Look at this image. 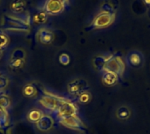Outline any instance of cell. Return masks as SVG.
Masks as SVG:
<instances>
[{
	"instance_id": "12",
	"label": "cell",
	"mask_w": 150,
	"mask_h": 134,
	"mask_svg": "<svg viewBox=\"0 0 150 134\" xmlns=\"http://www.w3.org/2000/svg\"><path fill=\"white\" fill-rule=\"evenodd\" d=\"M25 0H12L10 4V11L13 15H20L26 12Z\"/></svg>"
},
{
	"instance_id": "14",
	"label": "cell",
	"mask_w": 150,
	"mask_h": 134,
	"mask_svg": "<svg viewBox=\"0 0 150 134\" xmlns=\"http://www.w3.org/2000/svg\"><path fill=\"white\" fill-rule=\"evenodd\" d=\"M48 14L45 12L43 10L38 9V11L35 12L31 18V22H33L36 25H42L48 20Z\"/></svg>"
},
{
	"instance_id": "25",
	"label": "cell",
	"mask_w": 150,
	"mask_h": 134,
	"mask_svg": "<svg viewBox=\"0 0 150 134\" xmlns=\"http://www.w3.org/2000/svg\"><path fill=\"white\" fill-rule=\"evenodd\" d=\"M114 10H115V8H114V6L111 3H105L101 7V11H104V12L115 13L114 12Z\"/></svg>"
},
{
	"instance_id": "11",
	"label": "cell",
	"mask_w": 150,
	"mask_h": 134,
	"mask_svg": "<svg viewBox=\"0 0 150 134\" xmlns=\"http://www.w3.org/2000/svg\"><path fill=\"white\" fill-rule=\"evenodd\" d=\"M36 127L40 132H48L54 125V118L49 115H43L41 118L35 124Z\"/></svg>"
},
{
	"instance_id": "28",
	"label": "cell",
	"mask_w": 150,
	"mask_h": 134,
	"mask_svg": "<svg viewBox=\"0 0 150 134\" xmlns=\"http://www.w3.org/2000/svg\"><path fill=\"white\" fill-rule=\"evenodd\" d=\"M3 54H4V51H3L2 49H0V59H1L2 56H3Z\"/></svg>"
},
{
	"instance_id": "17",
	"label": "cell",
	"mask_w": 150,
	"mask_h": 134,
	"mask_svg": "<svg viewBox=\"0 0 150 134\" xmlns=\"http://www.w3.org/2000/svg\"><path fill=\"white\" fill-rule=\"evenodd\" d=\"M43 112L41 110L39 109H32L28 113H27V120L31 123H34L36 124L43 116Z\"/></svg>"
},
{
	"instance_id": "7",
	"label": "cell",
	"mask_w": 150,
	"mask_h": 134,
	"mask_svg": "<svg viewBox=\"0 0 150 134\" xmlns=\"http://www.w3.org/2000/svg\"><path fill=\"white\" fill-rule=\"evenodd\" d=\"M26 60V53L25 51L21 48L18 47L14 49L10 56L9 59V67L11 69H19L24 67Z\"/></svg>"
},
{
	"instance_id": "3",
	"label": "cell",
	"mask_w": 150,
	"mask_h": 134,
	"mask_svg": "<svg viewBox=\"0 0 150 134\" xmlns=\"http://www.w3.org/2000/svg\"><path fill=\"white\" fill-rule=\"evenodd\" d=\"M115 13H108L100 11L92 20L91 25L86 28V31H91V30H97V29H102L108 27L111 25L113 21L115 20Z\"/></svg>"
},
{
	"instance_id": "26",
	"label": "cell",
	"mask_w": 150,
	"mask_h": 134,
	"mask_svg": "<svg viewBox=\"0 0 150 134\" xmlns=\"http://www.w3.org/2000/svg\"><path fill=\"white\" fill-rule=\"evenodd\" d=\"M9 84V79L4 75H0V91L4 90Z\"/></svg>"
},
{
	"instance_id": "9",
	"label": "cell",
	"mask_w": 150,
	"mask_h": 134,
	"mask_svg": "<svg viewBox=\"0 0 150 134\" xmlns=\"http://www.w3.org/2000/svg\"><path fill=\"white\" fill-rule=\"evenodd\" d=\"M35 38L40 44L50 45L51 43L54 42L55 34L51 28L47 26H40L35 34Z\"/></svg>"
},
{
	"instance_id": "8",
	"label": "cell",
	"mask_w": 150,
	"mask_h": 134,
	"mask_svg": "<svg viewBox=\"0 0 150 134\" xmlns=\"http://www.w3.org/2000/svg\"><path fill=\"white\" fill-rule=\"evenodd\" d=\"M58 122L62 126H63L67 128L72 129V130H76V131H79V132H83L85 130L84 124L83 123V121L77 115L69 116L67 118H61L58 120Z\"/></svg>"
},
{
	"instance_id": "6",
	"label": "cell",
	"mask_w": 150,
	"mask_h": 134,
	"mask_svg": "<svg viewBox=\"0 0 150 134\" xmlns=\"http://www.w3.org/2000/svg\"><path fill=\"white\" fill-rule=\"evenodd\" d=\"M62 99L63 97H60L55 95L47 93L46 95H42L38 102L45 110L54 113L59 108Z\"/></svg>"
},
{
	"instance_id": "16",
	"label": "cell",
	"mask_w": 150,
	"mask_h": 134,
	"mask_svg": "<svg viewBox=\"0 0 150 134\" xmlns=\"http://www.w3.org/2000/svg\"><path fill=\"white\" fill-rule=\"evenodd\" d=\"M106 60H107V58L105 57L104 55H97L92 61L94 68L100 72H104Z\"/></svg>"
},
{
	"instance_id": "23",
	"label": "cell",
	"mask_w": 150,
	"mask_h": 134,
	"mask_svg": "<svg viewBox=\"0 0 150 134\" xmlns=\"http://www.w3.org/2000/svg\"><path fill=\"white\" fill-rule=\"evenodd\" d=\"M9 36L4 30H0V49H4L9 44Z\"/></svg>"
},
{
	"instance_id": "13",
	"label": "cell",
	"mask_w": 150,
	"mask_h": 134,
	"mask_svg": "<svg viewBox=\"0 0 150 134\" xmlns=\"http://www.w3.org/2000/svg\"><path fill=\"white\" fill-rule=\"evenodd\" d=\"M127 61L130 66H132L134 68H138L143 62V56L140 52L133 51L128 54V55L127 57Z\"/></svg>"
},
{
	"instance_id": "10",
	"label": "cell",
	"mask_w": 150,
	"mask_h": 134,
	"mask_svg": "<svg viewBox=\"0 0 150 134\" xmlns=\"http://www.w3.org/2000/svg\"><path fill=\"white\" fill-rule=\"evenodd\" d=\"M88 89L89 85L87 82L83 79H75L68 84V91L74 97H77L81 93L87 91Z\"/></svg>"
},
{
	"instance_id": "19",
	"label": "cell",
	"mask_w": 150,
	"mask_h": 134,
	"mask_svg": "<svg viewBox=\"0 0 150 134\" xmlns=\"http://www.w3.org/2000/svg\"><path fill=\"white\" fill-rule=\"evenodd\" d=\"M116 116L117 118L120 119V120H122V121H125V120H127L130 116H131V111L128 108L125 107V106H122L120 108H119L117 110V112H116Z\"/></svg>"
},
{
	"instance_id": "15",
	"label": "cell",
	"mask_w": 150,
	"mask_h": 134,
	"mask_svg": "<svg viewBox=\"0 0 150 134\" xmlns=\"http://www.w3.org/2000/svg\"><path fill=\"white\" fill-rule=\"evenodd\" d=\"M102 82L107 86H113L119 82V76L113 73L104 71L102 72Z\"/></svg>"
},
{
	"instance_id": "5",
	"label": "cell",
	"mask_w": 150,
	"mask_h": 134,
	"mask_svg": "<svg viewBox=\"0 0 150 134\" xmlns=\"http://www.w3.org/2000/svg\"><path fill=\"white\" fill-rule=\"evenodd\" d=\"M107 72L113 73L117 75L119 77L122 76L125 71V64L120 56L118 55H111L107 58L106 63L105 66V70Z\"/></svg>"
},
{
	"instance_id": "4",
	"label": "cell",
	"mask_w": 150,
	"mask_h": 134,
	"mask_svg": "<svg viewBox=\"0 0 150 134\" xmlns=\"http://www.w3.org/2000/svg\"><path fill=\"white\" fill-rule=\"evenodd\" d=\"M77 111H78L77 106L73 101L68 98H63L62 101L61 102L59 108L54 112V116L57 118V120H59L63 118L77 115Z\"/></svg>"
},
{
	"instance_id": "24",
	"label": "cell",
	"mask_w": 150,
	"mask_h": 134,
	"mask_svg": "<svg viewBox=\"0 0 150 134\" xmlns=\"http://www.w3.org/2000/svg\"><path fill=\"white\" fill-rule=\"evenodd\" d=\"M59 61L62 65L63 66H67L69 64L70 62V57L68 54H65V53H62L60 54L59 56Z\"/></svg>"
},
{
	"instance_id": "1",
	"label": "cell",
	"mask_w": 150,
	"mask_h": 134,
	"mask_svg": "<svg viewBox=\"0 0 150 134\" xmlns=\"http://www.w3.org/2000/svg\"><path fill=\"white\" fill-rule=\"evenodd\" d=\"M31 25V17L28 12L13 15V14H4L2 18L1 26L2 30L11 31V32H29Z\"/></svg>"
},
{
	"instance_id": "29",
	"label": "cell",
	"mask_w": 150,
	"mask_h": 134,
	"mask_svg": "<svg viewBox=\"0 0 150 134\" xmlns=\"http://www.w3.org/2000/svg\"><path fill=\"white\" fill-rule=\"evenodd\" d=\"M0 3H1V0H0Z\"/></svg>"
},
{
	"instance_id": "18",
	"label": "cell",
	"mask_w": 150,
	"mask_h": 134,
	"mask_svg": "<svg viewBox=\"0 0 150 134\" xmlns=\"http://www.w3.org/2000/svg\"><path fill=\"white\" fill-rule=\"evenodd\" d=\"M22 93L25 97H33L37 95V87L33 83H28L23 88Z\"/></svg>"
},
{
	"instance_id": "20",
	"label": "cell",
	"mask_w": 150,
	"mask_h": 134,
	"mask_svg": "<svg viewBox=\"0 0 150 134\" xmlns=\"http://www.w3.org/2000/svg\"><path fill=\"white\" fill-rule=\"evenodd\" d=\"M9 125L8 111L0 108V129H4Z\"/></svg>"
},
{
	"instance_id": "27",
	"label": "cell",
	"mask_w": 150,
	"mask_h": 134,
	"mask_svg": "<svg viewBox=\"0 0 150 134\" xmlns=\"http://www.w3.org/2000/svg\"><path fill=\"white\" fill-rule=\"evenodd\" d=\"M144 3L148 5H150V0H144Z\"/></svg>"
},
{
	"instance_id": "22",
	"label": "cell",
	"mask_w": 150,
	"mask_h": 134,
	"mask_svg": "<svg viewBox=\"0 0 150 134\" xmlns=\"http://www.w3.org/2000/svg\"><path fill=\"white\" fill-rule=\"evenodd\" d=\"M91 99V95L89 91H84L77 96V102L82 104H88Z\"/></svg>"
},
{
	"instance_id": "21",
	"label": "cell",
	"mask_w": 150,
	"mask_h": 134,
	"mask_svg": "<svg viewBox=\"0 0 150 134\" xmlns=\"http://www.w3.org/2000/svg\"><path fill=\"white\" fill-rule=\"evenodd\" d=\"M11 99L10 97L4 93H0V108L5 111H8L11 107Z\"/></svg>"
},
{
	"instance_id": "2",
	"label": "cell",
	"mask_w": 150,
	"mask_h": 134,
	"mask_svg": "<svg viewBox=\"0 0 150 134\" xmlns=\"http://www.w3.org/2000/svg\"><path fill=\"white\" fill-rule=\"evenodd\" d=\"M70 4V0H43L38 9L43 10L48 16H56L62 13Z\"/></svg>"
}]
</instances>
